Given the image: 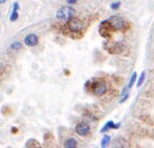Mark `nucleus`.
I'll return each mask as SVG.
<instances>
[{"instance_id":"nucleus-4","label":"nucleus","mask_w":154,"mask_h":148,"mask_svg":"<svg viewBox=\"0 0 154 148\" xmlns=\"http://www.w3.org/2000/svg\"><path fill=\"white\" fill-rule=\"evenodd\" d=\"M98 32L105 39H110L113 35L115 30H113V28L110 24L109 20H103V22H100L99 28H98Z\"/></svg>"},{"instance_id":"nucleus-18","label":"nucleus","mask_w":154,"mask_h":148,"mask_svg":"<svg viewBox=\"0 0 154 148\" xmlns=\"http://www.w3.org/2000/svg\"><path fill=\"white\" fill-rule=\"evenodd\" d=\"M120 6H121V2H120V1H115V2H112L110 4V9L118 10L119 8H120Z\"/></svg>"},{"instance_id":"nucleus-16","label":"nucleus","mask_w":154,"mask_h":148,"mask_svg":"<svg viewBox=\"0 0 154 148\" xmlns=\"http://www.w3.org/2000/svg\"><path fill=\"white\" fill-rule=\"evenodd\" d=\"M144 79H145V71H142L141 75H140V77L138 78V81H137V87H141L143 82H144Z\"/></svg>"},{"instance_id":"nucleus-21","label":"nucleus","mask_w":154,"mask_h":148,"mask_svg":"<svg viewBox=\"0 0 154 148\" xmlns=\"http://www.w3.org/2000/svg\"><path fill=\"white\" fill-rule=\"evenodd\" d=\"M5 2H7V0H0V4H3Z\"/></svg>"},{"instance_id":"nucleus-17","label":"nucleus","mask_w":154,"mask_h":148,"mask_svg":"<svg viewBox=\"0 0 154 148\" xmlns=\"http://www.w3.org/2000/svg\"><path fill=\"white\" fill-rule=\"evenodd\" d=\"M32 144L33 145H31V143H26V146H28V148H41V146H40V144H38L36 141H34V139H32Z\"/></svg>"},{"instance_id":"nucleus-7","label":"nucleus","mask_w":154,"mask_h":148,"mask_svg":"<svg viewBox=\"0 0 154 148\" xmlns=\"http://www.w3.org/2000/svg\"><path fill=\"white\" fill-rule=\"evenodd\" d=\"M75 132L79 136H87L90 133V126L85 122H80L75 127Z\"/></svg>"},{"instance_id":"nucleus-5","label":"nucleus","mask_w":154,"mask_h":148,"mask_svg":"<svg viewBox=\"0 0 154 148\" xmlns=\"http://www.w3.org/2000/svg\"><path fill=\"white\" fill-rule=\"evenodd\" d=\"M103 49L109 54L118 55L121 54L125 49V44L121 42H106L103 44Z\"/></svg>"},{"instance_id":"nucleus-9","label":"nucleus","mask_w":154,"mask_h":148,"mask_svg":"<svg viewBox=\"0 0 154 148\" xmlns=\"http://www.w3.org/2000/svg\"><path fill=\"white\" fill-rule=\"evenodd\" d=\"M113 147L115 148H130V143L125 138L119 137V138L115 139L113 142Z\"/></svg>"},{"instance_id":"nucleus-19","label":"nucleus","mask_w":154,"mask_h":148,"mask_svg":"<svg viewBox=\"0 0 154 148\" xmlns=\"http://www.w3.org/2000/svg\"><path fill=\"white\" fill-rule=\"evenodd\" d=\"M77 1H78V0H66V2H67L68 6H73V4L77 3Z\"/></svg>"},{"instance_id":"nucleus-1","label":"nucleus","mask_w":154,"mask_h":148,"mask_svg":"<svg viewBox=\"0 0 154 148\" xmlns=\"http://www.w3.org/2000/svg\"><path fill=\"white\" fill-rule=\"evenodd\" d=\"M84 29V23L82 20L77 19V18H72V19L67 20L66 23L63 26V31L65 33H67L69 35L73 34H80L83 32Z\"/></svg>"},{"instance_id":"nucleus-6","label":"nucleus","mask_w":154,"mask_h":148,"mask_svg":"<svg viewBox=\"0 0 154 148\" xmlns=\"http://www.w3.org/2000/svg\"><path fill=\"white\" fill-rule=\"evenodd\" d=\"M109 22L115 31H123L125 28V21L119 16H112L109 18Z\"/></svg>"},{"instance_id":"nucleus-13","label":"nucleus","mask_w":154,"mask_h":148,"mask_svg":"<svg viewBox=\"0 0 154 148\" xmlns=\"http://www.w3.org/2000/svg\"><path fill=\"white\" fill-rule=\"evenodd\" d=\"M110 142H111V137L109 135H105L101 139V142H100V146H101L100 148H107L109 146Z\"/></svg>"},{"instance_id":"nucleus-20","label":"nucleus","mask_w":154,"mask_h":148,"mask_svg":"<svg viewBox=\"0 0 154 148\" xmlns=\"http://www.w3.org/2000/svg\"><path fill=\"white\" fill-rule=\"evenodd\" d=\"M17 131H18V129H17V127H12V133H13V134H14V133H17Z\"/></svg>"},{"instance_id":"nucleus-2","label":"nucleus","mask_w":154,"mask_h":148,"mask_svg":"<svg viewBox=\"0 0 154 148\" xmlns=\"http://www.w3.org/2000/svg\"><path fill=\"white\" fill-rule=\"evenodd\" d=\"M87 87H89V91L94 96H97V97H101L106 93L107 90H108V86L105 81L100 80V79H93V80L87 81L86 84Z\"/></svg>"},{"instance_id":"nucleus-12","label":"nucleus","mask_w":154,"mask_h":148,"mask_svg":"<svg viewBox=\"0 0 154 148\" xmlns=\"http://www.w3.org/2000/svg\"><path fill=\"white\" fill-rule=\"evenodd\" d=\"M78 143L74 137H69L64 142V148H77Z\"/></svg>"},{"instance_id":"nucleus-11","label":"nucleus","mask_w":154,"mask_h":148,"mask_svg":"<svg viewBox=\"0 0 154 148\" xmlns=\"http://www.w3.org/2000/svg\"><path fill=\"white\" fill-rule=\"evenodd\" d=\"M120 127V123H117V124H115V122H112V121H108V122L103 125V127L101 129H100V133H105L107 132V131H109V129H117Z\"/></svg>"},{"instance_id":"nucleus-10","label":"nucleus","mask_w":154,"mask_h":148,"mask_svg":"<svg viewBox=\"0 0 154 148\" xmlns=\"http://www.w3.org/2000/svg\"><path fill=\"white\" fill-rule=\"evenodd\" d=\"M19 2H13L12 4V11H11V14H10V21L11 22H16L18 18H19Z\"/></svg>"},{"instance_id":"nucleus-8","label":"nucleus","mask_w":154,"mask_h":148,"mask_svg":"<svg viewBox=\"0 0 154 148\" xmlns=\"http://www.w3.org/2000/svg\"><path fill=\"white\" fill-rule=\"evenodd\" d=\"M38 37L34 33H30V34H28L24 37V44L26 46H29V47H33V46L38 45Z\"/></svg>"},{"instance_id":"nucleus-15","label":"nucleus","mask_w":154,"mask_h":148,"mask_svg":"<svg viewBox=\"0 0 154 148\" xmlns=\"http://www.w3.org/2000/svg\"><path fill=\"white\" fill-rule=\"evenodd\" d=\"M137 78H138V74L137 73H133V74L131 75V77H130V80H129V84H128V86H127V88H128L129 90L132 88V86L135 84V80H137Z\"/></svg>"},{"instance_id":"nucleus-14","label":"nucleus","mask_w":154,"mask_h":148,"mask_svg":"<svg viewBox=\"0 0 154 148\" xmlns=\"http://www.w3.org/2000/svg\"><path fill=\"white\" fill-rule=\"evenodd\" d=\"M10 49H12L14 52H18L20 49H22V43L19 42V41H16V42H13L11 45H10Z\"/></svg>"},{"instance_id":"nucleus-22","label":"nucleus","mask_w":154,"mask_h":148,"mask_svg":"<svg viewBox=\"0 0 154 148\" xmlns=\"http://www.w3.org/2000/svg\"><path fill=\"white\" fill-rule=\"evenodd\" d=\"M0 18H1V13H0Z\"/></svg>"},{"instance_id":"nucleus-3","label":"nucleus","mask_w":154,"mask_h":148,"mask_svg":"<svg viewBox=\"0 0 154 148\" xmlns=\"http://www.w3.org/2000/svg\"><path fill=\"white\" fill-rule=\"evenodd\" d=\"M75 9L72 6H63L57 10L56 18L61 21H67V20L74 18Z\"/></svg>"}]
</instances>
